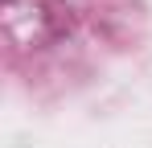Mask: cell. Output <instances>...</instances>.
I'll return each mask as SVG.
<instances>
[]
</instances>
